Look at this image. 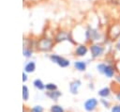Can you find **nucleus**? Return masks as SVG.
Instances as JSON below:
<instances>
[{
	"label": "nucleus",
	"instance_id": "5",
	"mask_svg": "<svg viewBox=\"0 0 120 112\" xmlns=\"http://www.w3.org/2000/svg\"><path fill=\"white\" fill-rule=\"evenodd\" d=\"M99 104V100L97 99L96 97H91L85 100L83 103V109L86 112H95Z\"/></svg>",
	"mask_w": 120,
	"mask_h": 112
},
{
	"label": "nucleus",
	"instance_id": "1",
	"mask_svg": "<svg viewBox=\"0 0 120 112\" xmlns=\"http://www.w3.org/2000/svg\"><path fill=\"white\" fill-rule=\"evenodd\" d=\"M96 69L100 74L104 75L106 78H109V79L113 78L117 73L115 64H112V63L99 62L96 65Z\"/></svg>",
	"mask_w": 120,
	"mask_h": 112
},
{
	"label": "nucleus",
	"instance_id": "23",
	"mask_svg": "<svg viewBox=\"0 0 120 112\" xmlns=\"http://www.w3.org/2000/svg\"><path fill=\"white\" fill-rule=\"evenodd\" d=\"M109 4L114 6V7H120V0H108Z\"/></svg>",
	"mask_w": 120,
	"mask_h": 112
},
{
	"label": "nucleus",
	"instance_id": "16",
	"mask_svg": "<svg viewBox=\"0 0 120 112\" xmlns=\"http://www.w3.org/2000/svg\"><path fill=\"white\" fill-rule=\"evenodd\" d=\"M50 112H65V109H64V107L62 105L55 104H52L51 106Z\"/></svg>",
	"mask_w": 120,
	"mask_h": 112
},
{
	"label": "nucleus",
	"instance_id": "4",
	"mask_svg": "<svg viewBox=\"0 0 120 112\" xmlns=\"http://www.w3.org/2000/svg\"><path fill=\"white\" fill-rule=\"evenodd\" d=\"M89 51L91 54V57L93 59H98L102 57L106 52V46L104 42H94L90 43Z\"/></svg>",
	"mask_w": 120,
	"mask_h": 112
},
{
	"label": "nucleus",
	"instance_id": "25",
	"mask_svg": "<svg viewBox=\"0 0 120 112\" xmlns=\"http://www.w3.org/2000/svg\"><path fill=\"white\" fill-rule=\"evenodd\" d=\"M113 78H114V83L120 86V72H117Z\"/></svg>",
	"mask_w": 120,
	"mask_h": 112
},
{
	"label": "nucleus",
	"instance_id": "22",
	"mask_svg": "<svg viewBox=\"0 0 120 112\" xmlns=\"http://www.w3.org/2000/svg\"><path fill=\"white\" fill-rule=\"evenodd\" d=\"M43 111H44V109L41 105H35L30 110V112H43Z\"/></svg>",
	"mask_w": 120,
	"mask_h": 112
},
{
	"label": "nucleus",
	"instance_id": "17",
	"mask_svg": "<svg viewBox=\"0 0 120 112\" xmlns=\"http://www.w3.org/2000/svg\"><path fill=\"white\" fill-rule=\"evenodd\" d=\"M33 85L36 88L39 89V90H42L45 88V85L43 84V82L40 80V79H36L34 82H33Z\"/></svg>",
	"mask_w": 120,
	"mask_h": 112
},
{
	"label": "nucleus",
	"instance_id": "8",
	"mask_svg": "<svg viewBox=\"0 0 120 112\" xmlns=\"http://www.w3.org/2000/svg\"><path fill=\"white\" fill-rule=\"evenodd\" d=\"M64 40H68L71 43H75L73 38L71 37V33L66 31H59L54 37V42H62Z\"/></svg>",
	"mask_w": 120,
	"mask_h": 112
},
{
	"label": "nucleus",
	"instance_id": "20",
	"mask_svg": "<svg viewBox=\"0 0 120 112\" xmlns=\"http://www.w3.org/2000/svg\"><path fill=\"white\" fill-rule=\"evenodd\" d=\"M110 112H120V104H113L110 109Z\"/></svg>",
	"mask_w": 120,
	"mask_h": 112
},
{
	"label": "nucleus",
	"instance_id": "27",
	"mask_svg": "<svg viewBox=\"0 0 120 112\" xmlns=\"http://www.w3.org/2000/svg\"><path fill=\"white\" fill-rule=\"evenodd\" d=\"M26 80H27V75H26V73H25V72H23V73H22V81H23V82H25Z\"/></svg>",
	"mask_w": 120,
	"mask_h": 112
},
{
	"label": "nucleus",
	"instance_id": "26",
	"mask_svg": "<svg viewBox=\"0 0 120 112\" xmlns=\"http://www.w3.org/2000/svg\"><path fill=\"white\" fill-rule=\"evenodd\" d=\"M115 100L120 104V88L118 90H115Z\"/></svg>",
	"mask_w": 120,
	"mask_h": 112
},
{
	"label": "nucleus",
	"instance_id": "21",
	"mask_svg": "<svg viewBox=\"0 0 120 112\" xmlns=\"http://www.w3.org/2000/svg\"><path fill=\"white\" fill-rule=\"evenodd\" d=\"M113 50L115 52H120V37L113 43Z\"/></svg>",
	"mask_w": 120,
	"mask_h": 112
},
{
	"label": "nucleus",
	"instance_id": "13",
	"mask_svg": "<svg viewBox=\"0 0 120 112\" xmlns=\"http://www.w3.org/2000/svg\"><path fill=\"white\" fill-rule=\"evenodd\" d=\"M46 95H47V97H49L51 100H52V101H57V100L59 99V97L62 96V92L57 89V90H53V91H47V92H46Z\"/></svg>",
	"mask_w": 120,
	"mask_h": 112
},
{
	"label": "nucleus",
	"instance_id": "6",
	"mask_svg": "<svg viewBox=\"0 0 120 112\" xmlns=\"http://www.w3.org/2000/svg\"><path fill=\"white\" fill-rule=\"evenodd\" d=\"M49 58H50V60H51L52 63L57 64V65H58L59 67H61V68H67V67H68V66L70 65V61H69L68 58H66V57H64V56H59V55H56V54L50 55Z\"/></svg>",
	"mask_w": 120,
	"mask_h": 112
},
{
	"label": "nucleus",
	"instance_id": "24",
	"mask_svg": "<svg viewBox=\"0 0 120 112\" xmlns=\"http://www.w3.org/2000/svg\"><path fill=\"white\" fill-rule=\"evenodd\" d=\"M23 55H24L25 56L29 57V56L32 55V50H31V49H29V48H25V49L23 50Z\"/></svg>",
	"mask_w": 120,
	"mask_h": 112
},
{
	"label": "nucleus",
	"instance_id": "28",
	"mask_svg": "<svg viewBox=\"0 0 120 112\" xmlns=\"http://www.w3.org/2000/svg\"><path fill=\"white\" fill-rule=\"evenodd\" d=\"M88 87H89V88L90 89H94L95 88V86H94V83H89V85H88Z\"/></svg>",
	"mask_w": 120,
	"mask_h": 112
},
{
	"label": "nucleus",
	"instance_id": "15",
	"mask_svg": "<svg viewBox=\"0 0 120 112\" xmlns=\"http://www.w3.org/2000/svg\"><path fill=\"white\" fill-rule=\"evenodd\" d=\"M35 70H36V64L34 61H29L24 67L25 72H33Z\"/></svg>",
	"mask_w": 120,
	"mask_h": 112
},
{
	"label": "nucleus",
	"instance_id": "7",
	"mask_svg": "<svg viewBox=\"0 0 120 112\" xmlns=\"http://www.w3.org/2000/svg\"><path fill=\"white\" fill-rule=\"evenodd\" d=\"M53 47V40L50 38H42L38 41V48L43 52H49Z\"/></svg>",
	"mask_w": 120,
	"mask_h": 112
},
{
	"label": "nucleus",
	"instance_id": "11",
	"mask_svg": "<svg viewBox=\"0 0 120 112\" xmlns=\"http://www.w3.org/2000/svg\"><path fill=\"white\" fill-rule=\"evenodd\" d=\"M112 89L108 86L99 88L98 91V97L99 98H103V99H109L112 96Z\"/></svg>",
	"mask_w": 120,
	"mask_h": 112
},
{
	"label": "nucleus",
	"instance_id": "19",
	"mask_svg": "<svg viewBox=\"0 0 120 112\" xmlns=\"http://www.w3.org/2000/svg\"><path fill=\"white\" fill-rule=\"evenodd\" d=\"M29 97V91H28V88L26 86H23L22 87V98L23 100H27Z\"/></svg>",
	"mask_w": 120,
	"mask_h": 112
},
{
	"label": "nucleus",
	"instance_id": "14",
	"mask_svg": "<svg viewBox=\"0 0 120 112\" xmlns=\"http://www.w3.org/2000/svg\"><path fill=\"white\" fill-rule=\"evenodd\" d=\"M99 104L106 110H110L112 104L109 99H103V98H99Z\"/></svg>",
	"mask_w": 120,
	"mask_h": 112
},
{
	"label": "nucleus",
	"instance_id": "10",
	"mask_svg": "<svg viewBox=\"0 0 120 112\" xmlns=\"http://www.w3.org/2000/svg\"><path fill=\"white\" fill-rule=\"evenodd\" d=\"M81 85H82V81H81L80 79H75V80L71 81V82L69 83V86H68V88H69V92H70L71 94H73V95L78 94L79 88H80Z\"/></svg>",
	"mask_w": 120,
	"mask_h": 112
},
{
	"label": "nucleus",
	"instance_id": "9",
	"mask_svg": "<svg viewBox=\"0 0 120 112\" xmlns=\"http://www.w3.org/2000/svg\"><path fill=\"white\" fill-rule=\"evenodd\" d=\"M88 51H89V47H87L85 44H78L75 48L74 54L76 56L82 57V56H85L87 55Z\"/></svg>",
	"mask_w": 120,
	"mask_h": 112
},
{
	"label": "nucleus",
	"instance_id": "18",
	"mask_svg": "<svg viewBox=\"0 0 120 112\" xmlns=\"http://www.w3.org/2000/svg\"><path fill=\"white\" fill-rule=\"evenodd\" d=\"M45 88L47 91H53V90H57V86L54 83H47L45 85Z\"/></svg>",
	"mask_w": 120,
	"mask_h": 112
},
{
	"label": "nucleus",
	"instance_id": "3",
	"mask_svg": "<svg viewBox=\"0 0 120 112\" xmlns=\"http://www.w3.org/2000/svg\"><path fill=\"white\" fill-rule=\"evenodd\" d=\"M120 37V22H113L111 24L106 31V40L110 42H114Z\"/></svg>",
	"mask_w": 120,
	"mask_h": 112
},
{
	"label": "nucleus",
	"instance_id": "29",
	"mask_svg": "<svg viewBox=\"0 0 120 112\" xmlns=\"http://www.w3.org/2000/svg\"><path fill=\"white\" fill-rule=\"evenodd\" d=\"M102 112H110V111H107V110H106V111H102Z\"/></svg>",
	"mask_w": 120,
	"mask_h": 112
},
{
	"label": "nucleus",
	"instance_id": "2",
	"mask_svg": "<svg viewBox=\"0 0 120 112\" xmlns=\"http://www.w3.org/2000/svg\"><path fill=\"white\" fill-rule=\"evenodd\" d=\"M84 37L86 41H89L91 43L100 42V40L102 39V33L98 30V28L93 27L91 25H87L84 32Z\"/></svg>",
	"mask_w": 120,
	"mask_h": 112
},
{
	"label": "nucleus",
	"instance_id": "12",
	"mask_svg": "<svg viewBox=\"0 0 120 112\" xmlns=\"http://www.w3.org/2000/svg\"><path fill=\"white\" fill-rule=\"evenodd\" d=\"M74 68L79 72H85L87 68V62L83 60H77L73 63Z\"/></svg>",
	"mask_w": 120,
	"mask_h": 112
}]
</instances>
